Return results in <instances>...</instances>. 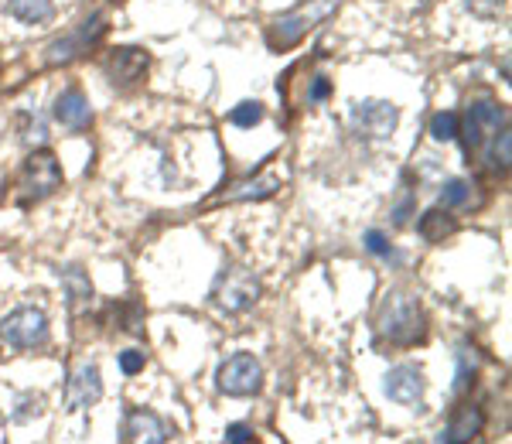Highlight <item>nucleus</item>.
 <instances>
[{
	"instance_id": "30",
	"label": "nucleus",
	"mask_w": 512,
	"mask_h": 444,
	"mask_svg": "<svg viewBox=\"0 0 512 444\" xmlns=\"http://www.w3.org/2000/svg\"><path fill=\"white\" fill-rule=\"evenodd\" d=\"M328 93H332V82H328L325 76H315V79H311V86H308V106L328 100Z\"/></svg>"
},
{
	"instance_id": "26",
	"label": "nucleus",
	"mask_w": 512,
	"mask_h": 444,
	"mask_svg": "<svg viewBox=\"0 0 512 444\" xmlns=\"http://www.w3.org/2000/svg\"><path fill=\"white\" fill-rule=\"evenodd\" d=\"M366 250L373 253V257H383V260H400V257L393 253L390 240H386V236L379 233V229H369V233H366Z\"/></svg>"
},
{
	"instance_id": "28",
	"label": "nucleus",
	"mask_w": 512,
	"mask_h": 444,
	"mask_svg": "<svg viewBox=\"0 0 512 444\" xmlns=\"http://www.w3.org/2000/svg\"><path fill=\"white\" fill-rule=\"evenodd\" d=\"M144 352H137V349H127V352H120V369L127 376H134V373H140V369H144Z\"/></svg>"
},
{
	"instance_id": "14",
	"label": "nucleus",
	"mask_w": 512,
	"mask_h": 444,
	"mask_svg": "<svg viewBox=\"0 0 512 444\" xmlns=\"http://www.w3.org/2000/svg\"><path fill=\"white\" fill-rule=\"evenodd\" d=\"M171 438L168 424L161 421L154 410H130L123 421V441H147V444H164Z\"/></svg>"
},
{
	"instance_id": "9",
	"label": "nucleus",
	"mask_w": 512,
	"mask_h": 444,
	"mask_svg": "<svg viewBox=\"0 0 512 444\" xmlns=\"http://www.w3.org/2000/svg\"><path fill=\"white\" fill-rule=\"evenodd\" d=\"M0 335H4V342L11 345V349H38V345L48 342V318L41 308H18L11 311V315L4 318V325H0Z\"/></svg>"
},
{
	"instance_id": "10",
	"label": "nucleus",
	"mask_w": 512,
	"mask_h": 444,
	"mask_svg": "<svg viewBox=\"0 0 512 444\" xmlns=\"http://www.w3.org/2000/svg\"><path fill=\"white\" fill-rule=\"evenodd\" d=\"M99 397H103V376H99V366L82 363L76 373L69 376V386H65V407L86 410V407H93Z\"/></svg>"
},
{
	"instance_id": "25",
	"label": "nucleus",
	"mask_w": 512,
	"mask_h": 444,
	"mask_svg": "<svg viewBox=\"0 0 512 444\" xmlns=\"http://www.w3.org/2000/svg\"><path fill=\"white\" fill-rule=\"evenodd\" d=\"M475 373H478V363H475L472 349H461L458 352V380H454V393H458V397L475 383Z\"/></svg>"
},
{
	"instance_id": "20",
	"label": "nucleus",
	"mask_w": 512,
	"mask_h": 444,
	"mask_svg": "<svg viewBox=\"0 0 512 444\" xmlns=\"http://www.w3.org/2000/svg\"><path fill=\"white\" fill-rule=\"evenodd\" d=\"M41 414H45V400H41V393H18V397H14V410H11L14 424H28Z\"/></svg>"
},
{
	"instance_id": "24",
	"label": "nucleus",
	"mask_w": 512,
	"mask_h": 444,
	"mask_svg": "<svg viewBox=\"0 0 512 444\" xmlns=\"http://www.w3.org/2000/svg\"><path fill=\"white\" fill-rule=\"evenodd\" d=\"M489 161L495 171H506L509 161H512V137H509V127H502L492 141V151H489Z\"/></svg>"
},
{
	"instance_id": "19",
	"label": "nucleus",
	"mask_w": 512,
	"mask_h": 444,
	"mask_svg": "<svg viewBox=\"0 0 512 444\" xmlns=\"http://www.w3.org/2000/svg\"><path fill=\"white\" fill-rule=\"evenodd\" d=\"M472 182H465V178H451L448 185L441 188V209H468L472 205Z\"/></svg>"
},
{
	"instance_id": "11",
	"label": "nucleus",
	"mask_w": 512,
	"mask_h": 444,
	"mask_svg": "<svg viewBox=\"0 0 512 444\" xmlns=\"http://www.w3.org/2000/svg\"><path fill=\"white\" fill-rule=\"evenodd\" d=\"M147 65H151V55L144 48H117V52L106 59V76H110L113 86H134L147 76Z\"/></svg>"
},
{
	"instance_id": "31",
	"label": "nucleus",
	"mask_w": 512,
	"mask_h": 444,
	"mask_svg": "<svg viewBox=\"0 0 512 444\" xmlns=\"http://www.w3.org/2000/svg\"><path fill=\"white\" fill-rule=\"evenodd\" d=\"M243 441H253V427L250 424L226 427V444H243Z\"/></svg>"
},
{
	"instance_id": "2",
	"label": "nucleus",
	"mask_w": 512,
	"mask_h": 444,
	"mask_svg": "<svg viewBox=\"0 0 512 444\" xmlns=\"http://www.w3.org/2000/svg\"><path fill=\"white\" fill-rule=\"evenodd\" d=\"M342 4L345 0H308V4L294 7L291 14L277 18L267 28V45L274 48V52H291L294 45H301V41L308 38V31H315L321 21L332 18Z\"/></svg>"
},
{
	"instance_id": "12",
	"label": "nucleus",
	"mask_w": 512,
	"mask_h": 444,
	"mask_svg": "<svg viewBox=\"0 0 512 444\" xmlns=\"http://www.w3.org/2000/svg\"><path fill=\"white\" fill-rule=\"evenodd\" d=\"M52 117H55L59 127L72 130V134H79V130H86L89 123H93V106H89V100H86V93H82V89L72 86V89H65L59 100H55Z\"/></svg>"
},
{
	"instance_id": "5",
	"label": "nucleus",
	"mask_w": 512,
	"mask_h": 444,
	"mask_svg": "<svg viewBox=\"0 0 512 444\" xmlns=\"http://www.w3.org/2000/svg\"><path fill=\"white\" fill-rule=\"evenodd\" d=\"M260 294H263L260 281H256L246 267H236V263L222 267L216 284H212V301H216L222 311H229V315H239V311L253 308V304L260 301Z\"/></svg>"
},
{
	"instance_id": "15",
	"label": "nucleus",
	"mask_w": 512,
	"mask_h": 444,
	"mask_svg": "<svg viewBox=\"0 0 512 444\" xmlns=\"http://www.w3.org/2000/svg\"><path fill=\"white\" fill-rule=\"evenodd\" d=\"M482 431H485V414H482V410H478L475 404H458V407H454L448 427H444L441 441H448V444L475 441Z\"/></svg>"
},
{
	"instance_id": "22",
	"label": "nucleus",
	"mask_w": 512,
	"mask_h": 444,
	"mask_svg": "<svg viewBox=\"0 0 512 444\" xmlns=\"http://www.w3.org/2000/svg\"><path fill=\"white\" fill-rule=\"evenodd\" d=\"M461 130V117L454 110H441L431 117V137L434 141H458Z\"/></svg>"
},
{
	"instance_id": "29",
	"label": "nucleus",
	"mask_w": 512,
	"mask_h": 444,
	"mask_svg": "<svg viewBox=\"0 0 512 444\" xmlns=\"http://www.w3.org/2000/svg\"><path fill=\"white\" fill-rule=\"evenodd\" d=\"M468 7L478 14V18H495V14L506 7V0H465Z\"/></svg>"
},
{
	"instance_id": "17",
	"label": "nucleus",
	"mask_w": 512,
	"mask_h": 444,
	"mask_svg": "<svg viewBox=\"0 0 512 444\" xmlns=\"http://www.w3.org/2000/svg\"><path fill=\"white\" fill-rule=\"evenodd\" d=\"M454 233H458V222H454V216H448V209H431L420 219V236L427 243H444Z\"/></svg>"
},
{
	"instance_id": "16",
	"label": "nucleus",
	"mask_w": 512,
	"mask_h": 444,
	"mask_svg": "<svg viewBox=\"0 0 512 444\" xmlns=\"http://www.w3.org/2000/svg\"><path fill=\"white\" fill-rule=\"evenodd\" d=\"M59 281L65 287V294H69V308L79 311V308H89V301H93V284H89V277L82 274L79 267H65L59 270Z\"/></svg>"
},
{
	"instance_id": "6",
	"label": "nucleus",
	"mask_w": 512,
	"mask_h": 444,
	"mask_svg": "<svg viewBox=\"0 0 512 444\" xmlns=\"http://www.w3.org/2000/svg\"><path fill=\"white\" fill-rule=\"evenodd\" d=\"M506 127V106L495 100H478L468 106V113L461 117V130L458 137H465V151L472 158L475 151H482L485 141H492L499 130Z\"/></svg>"
},
{
	"instance_id": "8",
	"label": "nucleus",
	"mask_w": 512,
	"mask_h": 444,
	"mask_svg": "<svg viewBox=\"0 0 512 444\" xmlns=\"http://www.w3.org/2000/svg\"><path fill=\"white\" fill-rule=\"evenodd\" d=\"M216 386L226 397H253L263 390V366L253 352H236L219 366Z\"/></svg>"
},
{
	"instance_id": "1",
	"label": "nucleus",
	"mask_w": 512,
	"mask_h": 444,
	"mask_svg": "<svg viewBox=\"0 0 512 444\" xmlns=\"http://www.w3.org/2000/svg\"><path fill=\"white\" fill-rule=\"evenodd\" d=\"M376 339L390 345H417L427 339V315L410 294H386L376 311Z\"/></svg>"
},
{
	"instance_id": "23",
	"label": "nucleus",
	"mask_w": 512,
	"mask_h": 444,
	"mask_svg": "<svg viewBox=\"0 0 512 444\" xmlns=\"http://www.w3.org/2000/svg\"><path fill=\"white\" fill-rule=\"evenodd\" d=\"M263 120V103H256V100H246V103H239L229 110V123L233 127H256V123Z\"/></svg>"
},
{
	"instance_id": "27",
	"label": "nucleus",
	"mask_w": 512,
	"mask_h": 444,
	"mask_svg": "<svg viewBox=\"0 0 512 444\" xmlns=\"http://www.w3.org/2000/svg\"><path fill=\"white\" fill-rule=\"evenodd\" d=\"M410 216H414V192H410V188H400L396 205H393V222L396 226H407Z\"/></svg>"
},
{
	"instance_id": "4",
	"label": "nucleus",
	"mask_w": 512,
	"mask_h": 444,
	"mask_svg": "<svg viewBox=\"0 0 512 444\" xmlns=\"http://www.w3.org/2000/svg\"><path fill=\"white\" fill-rule=\"evenodd\" d=\"M106 28H110V24H106L103 14H93V18L76 24L69 35L55 38L52 45L45 48V65H48V69H59V65H69V62L82 59V55L93 52L99 41L106 38Z\"/></svg>"
},
{
	"instance_id": "3",
	"label": "nucleus",
	"mask_w": 512,
	"mask_h": 444,
	"mask_svg": "<svg viewBox=\"0 0 512 444\" xmlns=\"http://www.w3.org/2000/svg\"><path fill=\"white\" fill-rule=\"evenodd\" d=\"M18 205H35L62 188V164L52 151H31L18 171Z\"/></svg>"
},
{
	"instance_id": "18",
	"label": "nucleus",
	"mask_w": 512,
	"mask_h": 444,
	"mask_svg": "<svg viewBox=\"0 0 512 444\" xmlns=\"http://www.w3.org/2000/svg\"><path fill=\"white\" fill-rule=\"evenodd\" d=\"M7 11L21 24H45L55 11V0H7Z\"/></svg>"
},
{
	"instance_id": "21",
	"label": "nucleus",
	"mask_w": 512,
	"mask_h": 444,
	"mask_svg": "<svg viewBox=\"0 0 512 444\" xmlns=\"http://www.w3.org/2000/svg\"><path fill=\"white\" fill-rule=\"evenodd\" d=\"M277 188H280V178L263 175V178H256V182L239 185L236 192H229V195H226V199H229V202H236V199H267V195H274Z\"/></svg>"
},
{
	"instance_id": "7",
	"label": "nucleus",
	"mask_w": 512,
	"mask_h": 444,
	"mask_svg": "<svg viewBox=\"0 0 512 444\" xmlns=\"http://www.w3.org/2000/svg\"><path fill=\"white\" fill-rule=\"evenodd\" d=\"M349 123L366 141H386L400 123V106L390 100H355L349 110Z\"/></svg>"
},
{
	"instance_id": "13",
	"label": "nucleus",
	"mask_w": 512,
	"mask_h": 444,
	"mask_svg": "<svg viewBox=\"0 0 512 444\" xmlns=\"http://www.w3.org/2000/svg\"><path fill=\"white\" fill-rule=\"evenodd\" d=\"M427 390V380L417 366H396L386 373V397L396 400V404L410 407V404H420Z\"/></svg>"
}]
</instances>
